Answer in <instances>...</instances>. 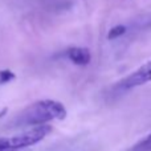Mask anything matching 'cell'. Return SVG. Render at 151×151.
Returning a JSON list of instances; mask_svg holds the SVG:
<instances>
[{
	"label": "cell",
	"instance_id": "cell-3",
	"mask_svg": "<svg viewBox=\"0 0 151 151\" xmlns=\"http://www.w3.org/2000/svg\"><path fill=\"white\" fill-rule=\"evenodd\" d=\"M150 81H151V61L142 65L141 68H138L135 72L129 74L123 80H121L117 85V89L118 90H130V89H134L137 86L145 85V83L150 82Z\"/></svg>",
	"mask_w": 151,
	"mask_h": 151
},
{
	"label": "cell",
	"instance_id": "cell-4",
	"mask_svg": "<svg viewBox=\"0 0 151 151\" xmlns=\"http://www.w3.org/2000/svg\"><path fill=\"white\" fill-rule=\"evenodd\" d=\"M65 55L76 65L85 66L90 63V52H89L86 48H81V47L69 48L65 52Z\"/></svg>",
	"mask_w": 151,
	"mask_h": 151
},
{
	"label": "cell",
	"instance_id": "cell-1",
	"mask_svg": "<svg viewBox=\"0 0 151 151\" xmlns=\"http://www.w3.org/2000/svg\"><path fill=\"white\" fill-rule=\"evenodd\" d=\"M66 117V109L61 102L55 99H42L27 107L15 121L16 126L44 125L53 119H64Z\"/></svg>",
	"mask_w": 151,
	"mask_h": 151
},
{
	"label": "cell",
	"instance_id": "cell-6",
	"mask_svg": "<svg viewBox=\"0 0 151 151\" xmlns=\"http://www.w3.org/2000/svg\"><path fill=\"white\" fill-rule=\"evenodd\" d=\"M126 32H127V27L119 24V25H115L110 29L109 33H107V37H109V40H114V39H117V37L123 36Z\"/></svg>",
	"mask_w": 151,
	"mask_h": 151
},
{
	"label": "cell",
	"instance_id": "cell-9",
	"mask_svg": "<svg viewBox=\"0 0 151 151\" xmlns=\"http://www.w3.org/2000/svg\"><path fill=\"white\" fill-rule=\"evenodd\" d=\"M0 151H9V138L0 137Z\"/></svg>",
	"mask_w": 151,
	"mask_h": 151
},
{
	"label": "cell",
	"instance_id": "cell-2",
	"mask_svg": "<svg viewBox=\"0 0 151 151\" xmlns=\"http://www.w3.org/2000/svg\"><path fill=\"white\" fill-rule=\"evenodd\" d=\"M52 133V126L49 125H37L36 127L31 129L29 131L19 134V135L11 137L9 138V151L21 150L25 147L33 146L39 143L40 141L45 138L47 135Z\"/></svg>",
	"mask_w": 151,
	"mask_h": 151
},
{
	"label": "cell",
	"instance_id": "cell-5",
	"mask_svg": "<svg viewBox=\"0 0 151 151\" xmlns=\"http://www.w3.org/2000/svg\"><path fill=\"white\" fill-rule=\"evenodd\" d=\"M130 151H151V133L146 137V138L139 141Z\"/></svg>",
	"mask_w": 151,
	"mask_h": 151
},
{
	"label": "cell",
	"instance_id": "cell-7",
	"mask_svg": "<svg viewBox=\"0 0 151 151\" xmlns=\"http://www.w3.org/2000/svg\"><path fill=\"white\" fill-rule=\"evenodd\" d=\"M135 27L137 29H145V28H150L151 27V13L150 15H143L135 21Z\"/></svg>",
	"mask_w": 151,
	"mask_h": 151
},
{
	"label": "cell",
	"instance_id": "cell-8",
	"mask_svg": "<svg viewBox=\"0 0 151 151\" xmlns=\"http://www.w3.org/2000/svg\"><path fill=\"white\" fill-rule=\"evenodd\" d=\"M15 73L9 70V69H4V70H0V83H5L9 82V81L15 80Z\"/></svg>",
	"mask_w": 151,
	"mask_h": 151
}]
</instances>
